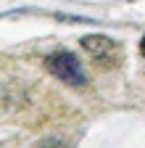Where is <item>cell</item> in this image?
I'll list each match as a JSON object with an SVG mask.
<instances>
[{
    "label": "cell",
    "instance_id": "7a4b0ae2",
    "mask_svg": "<svg viewBox=\"0 0 145 148\" xmlns=\"http://www.w3.org/2000/svg\"><path fill=\"white\" fill-rule=\"evenodd\" d=\"M82 48L93 56L95 61H100L103 66H111L119 61V45L111 40V37H103V34H87L82 37Z\"/></svg>",
    "mask_w": 145,
    "mask_h": 148
},
{
    "label": "cell",
    "instance_id": "6da1fadb",
    "mask_svg": "<svg viewBox=\"0 0 145 148\" xmlns=\"http://www.w3.org/2000/svg\"><path fill=\"white\" fill-rule=\"evenodd\" d=\"M45 66L53 77H58L61 82L71 85V87H84L87 85V74H84V66L82 61L77 58L74 53L69 50H56L45 58Z\"/></svg>",
    "mask_w": 145,
    "mask_h": 148
}]
</instances>
